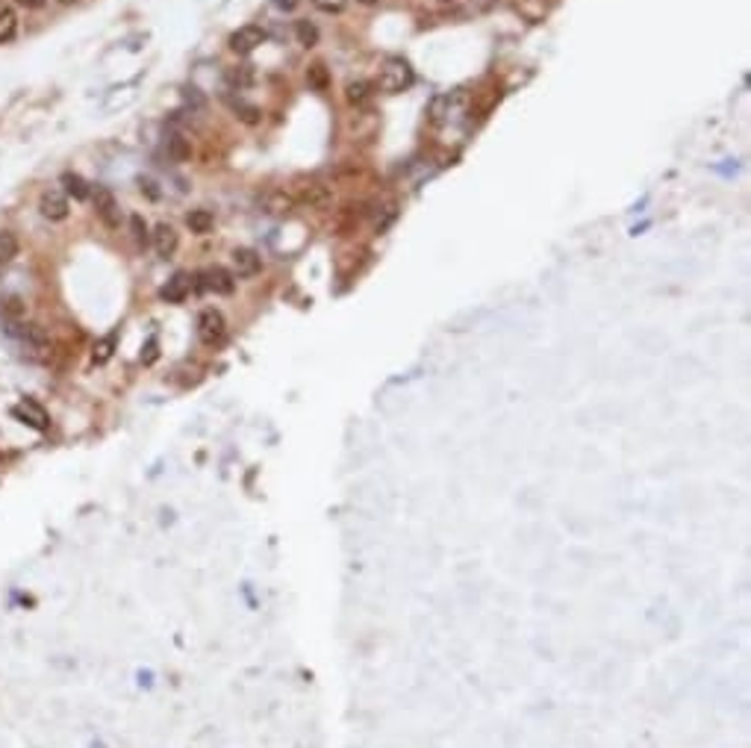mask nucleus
Listing matches in <instances>:
<instances>
[{
    "label": "nucleus",
    "instance_id": "393cba45",
    "mask_svg": "<svg viewBox=\"0 0 751 748\" xmlns=\"http://www.w3.org/2000/svg\"><path fill=\"white\" fill-rule=\"evenodd\" d=\"M306 77H310V83L315 85V89H324V85H327V71H324V65H313L310 74H306Z\"/></svg>",
    "mask_w": 751,
    "mask_h": 748
},
{
    "label": "nucleus",
    "instance_id": "9b49d317",
    "mask_svg": "<svg viewBox=\"0 0 751 748\" xmlns=\"http://www.w3.org/2000/svg\"><path fill=\"white\" fill-rule=\"evenodd\" d=\"M92 198H94V209H98V215L103 218V224L118 227V204H115L112 191L101 186V189L92 191Z\"/></svg>",
    "mask_w": 751,
    "mask_h": 748
},
{
    "label": "nucleus",
    "instance_id": "c756f323",
    "mask_svg": "<svg viewBox=\"0 0 751 748\" xmlns=\"http://www.w3.org/2000/svg\"><path fill=\"white\" fill-rule=\"evenodd\" d=\"M60 4H74V0H60Z\"/></svg>",
    "mask_w": 751,
    "mask_h": 748
},
{
    "label": "nucleus",
    "instance_id": "9d476101",
    "mask_svg": "<svg viewBox=\"0 0 751 748\" xmlns=\"http://www.w3.org/2000/svg\"><path fill=\"white\" fill-rule=\"evenodd\" d=\"M151 242H153V251H157L162 260H168V256L177 251V230L171 224H157L151 233Z\"/></svg>",
    "mask_w": 751,
    "mask_h": 748
},
{
    "label": "nucleus",
    "instance_id": "cd10ccee",
    "mask_svg": "<svg viewBox=\"0 0 751 748\" xmlns=\"http://www.w3.org/2000/svg\"><path fill=\"white\" fill-rule=\"evenodd\" d=\"M277 6H281V9H292L295 0H277Z\"/></svg>",
    "mask_w": 751,
    "mask_h": 748
},
{
    "label": "nucleus",
    "instance_id": "0eeeda50",
    "mask_svg": "<svg viewBox=\"0 0 751 748\" xmlns=\"http://www.w3.org/2000/svg\"><path fill=\"white\" fill-rule=\"evenodd\" d=\"M265 42V30L257 24H248V27H239V30L230 36V51L233 53H254L259 45Z\"/></svg>",
    "mask_w": 751,
    "mask_h": 748
},
{
    "label": "nucleus",
    "instance_id": "f3484780",
    "mask_svg": "<svg viewBox=\"0 0 751 748\" xmlns=\"http://www.w3.org/2000/svg\"><path fill=\"white\" fill-rule=\"evenodd\" d=\"M18 256V236L9 230H0V268H6Z\"/></svg>",
    "mask_w": 751,
    "mask_h": 748
},
{
    "label": "nucleus",
    "instance_id": "2eb2a0df",
    "mask_svg": "<svg viewBox=\"0 0 751 748\" xmlns=\"http://www.w3.org/2000/svg\"><path fill=\"white\" fill-rule=\"evenodd\" d=\"M213 224H216V218H213L209 209H192V213L186 215V227L192 230V233H198V236L209 233Z\"/></svg>",
    "mask_w": 751,
    "mask_h": 748
},
{
    "label": "nucleus",
    "instance_id": "c85d7f7f",
    "mask_svg": "<svg viewBox=\"0 0 751 748\" xmlns=\"http://www.w3.org/2000/svg\"><path fill=\"white\" fill-rule=\"evenodd\" d=\"M357 4H363V6H374V4H380V0H357Z\"/></svg>",
    "mask_w": 751,
    "mask_h": 748
},
{
    "label": "nucleus",
    "instance_id": "f8f14e48",
    "mask_svg": "<svg viewBox=\"0 0 751 748\" xmlns=\"http://www.w3.org/2000/svg\"><path fill=\"white\" fill-rule=\"evenodd\" d=\"M295 209V198L286 195L283 189H272L263 195V213L268 215H289Z\"/></svg>",
    "mask_w": 751,
    "mask_h": 748
},
{
    "label": "nucleus",
    "instance_id": "7ed1b4c3",
    "mask_svg": "<svg viewBox=\"0 0 751 748\" xmlns=\"http://www.w3.org/2000/svg\"><path fill=\"white\" fill-rule=\"evenodd\" d=\"M412 80H416V77H412L410 62H407V60H401V56H389V60L380 65L378 85H380L383 92L398 94V92H404V89H410Z\"/></svg>",
    "mask_w": 751,
    "mask_h": 748
},
{
    "label": "nucleus",
    "instance_id": "5701e85b",
    "mask_svg": "<svg viewBox=\"0 0 751 748\" xmlns=\"http://www.w3.org/2000/svg\"><path fill=\"white\" fill-rule=\"evenodd\" d=\"M130 227H133V239H136V245H139V248L148 245L151 236H148V224L142 222V215H133V218H130Z\"/></svg>",
    "mask_w": 751,
    "mask_h": 748
},
{
    "label": "nucleus",
    "instance_id": "bb28decb",
    "mask_svg": "<svg viewBox=\"0 0 751 748\" xmlns=\"http://www.w3.org/2000/svg\"><path fill=\"white\" fill-rule=\"evenodd\" d=\"M18 6H27V9H42L45 0H15Z\"/></svg>",
    "mask_w": 751,
    "mask_h": 748
},
{
    "label": "nucleus",
    "instance_id": "6e6552de",
    "mask_svg": "<svg viewBox=\"0 0 751 748\" xmlns=\"http://www.w3.org/2000/svg\"><path fill=\"white\" fill-rule=\"evenodd\" d=\"M38 213H42L47 222H65L69 218V198L62 191H45L42 200H38Z\"/></svg>",
    "mask_w": 751,
    "mask_h": 748
},
{
    "label": "nucleus",
    "instance_id": "1a4fd4ad",
    "mask_svg": "<svg viewBox=\"0 0 751 748\" xmlns=\"http://www.w3.org/2000/svg\"><path fill=\"white\" fill-rule=\"evenodd\" d=\"M195 289V277H189V274H175L171 280L162 286V301H168V304H183L189 298V292Z\"/></svg>",
    "mask_w": 751,
    "mask_h": 748
},
{
    "label": "nucleus",
    "instance_id": "4468645a",
    "mask_svg": "<svg viewBox=\"0 0 751 748\" xmlns=\"http://www.w3.org/2000/svg\"><path fill=\"white\" fill-rule=\"evenodd\" d=\"M60 183L65 189V195L74 198V200H86V198H92V189L89 183L80 177V175H74V171H65V175L60 177Z\"/></svg>",
    "mask_w": 751,
    "mask_h": 748
},
{
    "label": "nucleus",
    "instance_id": "20e7f679",
    "mask_svg": "<svg viewBox=\"0 0 751 748\" xmlns=\"http://www.w3.org/2000/svg\"><path fill=\"white\" fill-rule=\"evenodd\" d=\"M195 286L198 289H207V292H216V295H233L236 289V277L233 272H227V268L213 265V268H204L198 277H195Z\"/></svg>",
    "mask_w": 751,
    "mask_h": 748
},
{
    "label": "nucleus",
    "instance_id": "a211bd4d",
    "mask_svg": "<svg viewBox=\"0 0 751 748\" xmlns=\"http://www.w3.org/2000/svg\"><path fill=\"white\" fill-rule=\"evenodd\" d=\"M18 33V18L12 9H6V6H0V45H6V42H12Z\"/></svg>",
    "mask_w": 751,
    "mask_h": 748
},
{
    "label": "nucleus",
    "instance_id": "ddd939ff",
    "mask_svg": "<svg viewBox=\"0 0 751 748\" xmlns=\"http://www.w3.org/2000/svg\"><path fill=\"white\" fill-rule=\"evenodd\" d=\"M259 254L250 248H236L233 251V277H254L259 272Z\"/></svg>",
    "mask_w": 751,
    "mask_h": 748
},
{
    "label": "nucleus",
    "instance_id": "4be33fe9",
    "mask_svg": "<svg viewBox=\"0 0 751 748\" xmlns=\"http://www.w3.org/2000/svg\"><path fill=\"white\" fill-rule=\"evenodd\" d=\"M295 33H298V42H301L304 47H313L315 42H319V30H315V24H310V21H298Z\"/></svg>",
    "mask_w": 751,
    "mask_h": 748
},
{
    "label": "nucleus",
    "instance_id": "aec40b11",
    "mask_svg": "<svg viewBox=\"0 0 751 748\" xmlns=\"http://www.w3.org/2000/svg\"><path fill=\"white\" fill-rule=\"evenodd\" d=\"M304 200L313 209H327V207H331V191H327L324 186H310V189H306Z\"/></svg>",
    "mask_w": 751,
    "mask_h": 748
},
{
    "label": "nucleus",
    "instance_id": "f03ea898",
    "mask_svg": "<svg viewBox=\"0 0 751 748\" xmlns=\"http://www.w3.org/2000/svg\"><path fill=\"white\" fill-rule=\"evenodd\" d=\"M469 110V98L463 92H451V94H439L437 101L430 103V121L437 127H448V124H457Z\"/></svg>",
    "mask_w": 751,
    "mask_h": 748
},
{
    "label": "nucleus",
    "instance_id": "b1692460",
    "mask_svg": "<svg viewBox=\"0 0 751 748\" xmlns=\"http://www.w3.org/2000/svg\"><path fill=\"white\" fill-rule=\"evenodd\" d=\"M233 110L239 112V118L248 121V124H257V121H259V110H257V107H250V103L236 101V103H233Z\"/></svg>",
    "mask_w": 751,
    "mask_h": 748
},
{
    "label": "nucleus",
    "instance_id": "6ab92c4d",
    "mask_svg": "<svg viewBox=\"0 0 751 748\" xmlns=\"http://www.w3.org/2000/svg\"><path fill=\"white\" fill-rule=\"evenodd\" d=\"M369 94H371V85L365 80H351L348 85H345V98H348V103H354V107L369 101Z\"/></svg>",
    "mask_w": 751,
    "mask_h": 748
},
{
    "label": "nucleus",
    "instance_id": "39448f33",
    "mask_svg": "<svg viewBox=\"0 0 751 748\" xmlns=\"http://www.w3.org/2000/svg\"><path fill=\"white\" fill-rule=\"evenodd\" d=\"M227 333V321L218 310H204L198 315V339L204 345H218Z\"/></svg>",
    "mask_w": 751,
    "mask_h": 748
},
{
    "label": "nucleus",
    "instance_id": "a878e982",
    "mask_svg": "<svg viewBox=\"0 0 751 748\" xmlns=\"http://www.w3.org/2000/svg\"><path fill=\"white\" fill-rule=\"evenodd\" d=\"M315 6L322 9V12H342L345 9V4H348V0H313Z\"/></svg>",
    "mask_w": 751,
    "mask_h": 748
},
{
    "label": "nucleus",
    "instance_id": "412c9836",
    "mask_svg": "<svg viewBox=\"0 0 751 748\" xmlns=\"http://www.w3.org/2000/svg\"><path fill=\"white\" fill-rule=\"evenodd\" d=\"M112 351H115V333H110V337H103L101 342H94L92 360L98 362V366H103V362L112 357Z\"/></svg>",
    "mask_w": 751,
    "mask_h": 748
},
{
    "label": "nucleus",
    "instance_id": "423d86ee",
    "mask_svg": "<svg viewBox=\"0 0 751 748\" xmlns=\"http://www.w3.org/2000/svg\"><path fill=\"white\" fill-rule=\"evenodd\" d=\"M12 416L21 421V425L27 427H33V430H47L51 427V419H47V410L38 404V401L33 398H24V401H18V404L12 407Z\"/></svg>",
    "mask_w": 751,
    "mask_h": 748
},
{
    "label": "nucleus",
    "instance_id": "dca6fc26",
    "mask_svg": "<svg viewBox=\"0 0 751 748\" xmlns=\"http://www.w3.org/2000/svg\"><path fill=\"white\" fill-rule=\"evenodd\" d=\"M166 153H168V159L186 162L192 157V148H189V142L180 136V133H168V136H166Z\"/></svg>",
    "mask_w": 751,
    "mask_h": 748
},
{
    "label": "nucleus",
    "instance_id": "f257e3e1",
    "mask_svg": "<svg viewBox=\"0 0 751 748\" xmlns=\"http://www.w3.org/2000/svg\"><path fill=\"white\" fill-rule=\"evenodd\" d=\"M6 333L12 337L18 354L30 362H45L51 357V337L45 333V328L30 321H6Z\"/></svg>",
    "mask_w": 751,
    "mask_h": 748
}]
</instances>
